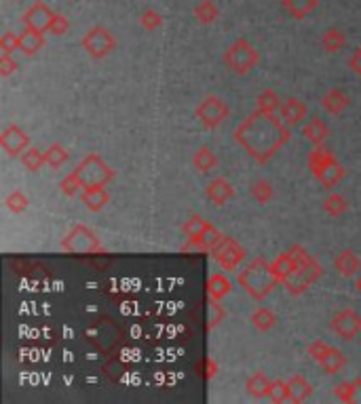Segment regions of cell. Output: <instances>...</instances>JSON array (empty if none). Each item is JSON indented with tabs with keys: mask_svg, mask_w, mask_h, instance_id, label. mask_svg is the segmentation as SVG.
<instances>
[{
	"mask_svg": "<svg viewBox=\"0 0 361 404\" xmlns=\"http://www.w3.org/2000/svg\"><path fill=\"white\" fill-rule=\"evenodd\" d=\"M292 133L288 125L277 118L270 112H252L249 116L235 129L233 139L258 164H266L277 152L290 141Z\"/></svg>",
	"mask_w": 361,
	"mask_h": 404,
	"instance_id": "1",
	"label": "cell"
},
{
	"mask_svg": "<svg viewBox=\"0 0 361 404\" xmlns=\"http://www.w3.org/2000/svg\"><path fill=\"white\" fill-rule=\"evenodd\" d=\"M237 282H239V286L243 288V291L256 301L266 299L277 288V284H279L270 272V264L266 262L264 257L249 259V262L245 264V268L237 274Z\"/></svg>",
	"mask_w": 361,
	"mask_h": 404,
	"instance_id": "2",
	"label": "cell"
},
{
	"mask_svg": "<svg viewBox=\"0 0 361 404\" xmlns=\"http://www.w3.org/2000/svg\"><path fill=\"white\" fill-rule=\"evenodd\" d=\"M72 173L78 177L82 190H85V188H97V186L106 188L110 181L117 177L115 168L110 166L100 154H87L85 158L76 164V168Z\"/></svg>",
	"mask_w": 361,
	"mask_h": 404,
	"instance_id": "3",
	"label": "cell"
},
{
	"mask_svg": "<svg viewBox=\"0 0 361 404\" xmlns=\"http://www.w3.org/2000/svg\"><path fill=\"white\" fill-rule=\"evenodd\" d=\"M224 64H226V68L233 72V74H237V76H245V74H249L252 72L256 66H258V62H260V53H258V49L254 47V45H249V40L247 38H237L226 51H224Z\"/></svg>",
	"mask_w": 361,
	"mask_h": 404,
	"instance_id": "4",
	"label": "cell"
},
{
	"mask_svg": "<svg viewBox=\"0 0 361 404\" xmlns=\"http://www.w3.org/2000/svg\"><path fill=\"white\" fill-rule=\"evenodd\" d=\"M62 249L72 253V255H89V253H106L102 240L97 238V234L93 232L91 227H87L85 223H76L68 236L62 240Z\"/></svg>",
	"mask_w": 361,
	"mask_h": 404,
	"instance_id": "5",
	"label": "cell"
},
{
	"mask_svg": "<svg viewBox=\"0 0 361 404\" xmlns=\"http://www.w3.org/2000/svg\"><path fill=\"white\" fill-rule=\"evenodd\" d=\"M194 116H197L199 125L207 131L218 129L222 123H224L231 116V108L229 103L218 97V95H207L199 101V105L194 108Z\"/></svg>",
	"mask_w": 361,
	"mask_h": 404,
	"instance_id": "6",
	"label": "cell"
},
{
	"mask_svg": "<svg viewBox=\"0 0 361 404\" xmlns=\"http://www.w3.org/2000/svg\"><path fill=\"white\" fill-rule=\"evenodd\" d=\"M309 356L325 370V375H336L347 366V356L321 339H317L309 345Z\"/></svg>",
	"mask_w": 361,
	"mask_h": 404,
	"instance_id": "7",
	"label": "cell"
},
{
	"mask_svg": "<svg viewBox=\"0 0 361 404\" xmlns=\"http://www.w3.org/2000/svg\"><path fill=\"white\" fill-rule=\"evenodd\" d=\"M80 45L91 57H95V60H104V57H108L117 49V38H115L113 32L108 30V27L95 25L85 36H82Z\"/></svg>",
	"mask_w": 361,
	"mask_h": 404,
	"instance_id": "8",
	"label": "cell"
},
{
	"mask_svg": "<svg viewBox=\"0 0 361 404\" xmlns=\"http://www.w3.org/2000/svg\"><path fill=\"white\" fill-rule=\"evenodd\" d=\"M213 259H216V264L224 270V272H235L243 262H245V249L231 236H224L222 238V242L211 251Z\"/></svg>",
	"mask_w": 361,
	"mask_h": 404,
	"instance_id": "9",
	"label": "cell"
},
{
	"mask_svg": "<svg viewBox=\"0 0 361 404\" xmlns=\"http://www.w3.org/2000/svg\"><path fill=\"white\" fill-rule=\"evenodd\" d=\"M323 274V268H321V264L319 262H313L309 264V266H302V268H298L286 282H283V286H286V291L292 295V297H298V295H302L307 288L311 286V284H315L317 282V278Z\"/></svg>",
	"mask_w": 361,
	"mask_h": 404,
	"instance_id": "10",
	"label": "cell"
},
{
	"mask_svg": "<svg viewBox=\"0 0 361 404\" xmlns=\"http://www.w3.org/2000/svg\"><path fill=\"white\" fill-rule=\"evenodd\" d=\"M331 331H334L340 339L351 341L361 333V314H357L353 307H345L331 318Z\"/></svg>",
	"mask_w": 361,
	"mask_h": 404,
	"instance_id": "11",
	"label": "cell"
},
{
	"mask_svg": "<svg viewBox=\"0 0 361 404\" xmlns=\"http://www.w3.org/2000/svg\"><path fill=\"white\" fill-rule=\"evenodd\" d=\"M0 148H3L11 158H17L30 148V137H27V133L21 127L9 125L3 133H0Z\"/></svg>",
	"mask_w": 361,
	"mask_h": 404,
	"instance_id": "12",
	"label": "cell"
},
{
	"mask_svg": "<svg viewBox=\"0 0 361 404\" xmlns=\"http://www.w3.org/2000/svg\"><path fill=\"white\" fill-rule=\"evenodd\" d=\"M53 17H55V11H51L45 3H34L30 9H25V13L21 15V21L25 27H32V30L49 32Z\"/></svg>",
	"mask_w": 361,
	"mask_h": 404,
	"instance_id": "13",
	"label": "cell"
},
{
	"mask_svg": "<svg viewBox=\"0 0 361 404\" xmlns=\"http://www.w3.org/2000/svg\"><path fill=\"white\" fill-rule=\"evenodd\" d=\"M315 179L321 184L323 190H334L342 179H345V168L342 164L338 162V158H331L329 162L321 164L319 168L313 171Z\"/></svg>",
	"mask_w": 361,
	"mask_h": 404,
	"instance_id": "14",
	"label": "cell"
},
{
	"mask_svg": "<svg viewBox=\"0 0 361 404\" xmlns=\"http://www.w3.org/2000/svg\"><path fill=\"white\" fill-rule=\"evenodd\" d=\"M205 196L213 207H224L231 198H235V188L229 179L224 177H216L207 184Z\"/></svg>",
	"mask_w": 361,
	"mask_h": 404,
	"instance_id": "15",
	"label": "cell"
},
{
	"mask_svg": "<svg viewBox=\"0 0 361 404\" xmlns=\"http://www.w3.org/2000/svg\"><path fill=\"white\" fill-rule=\"evenodd\" d=\"M222 238H224V234H222L220 229L211 223L201 236L188 240V244H184V247H182V251H186V249H199V251L211 253V251H213V249L222 242Z\"/></svg>",
	"mask_w": 361,
	"mask_h": 404,
	"instance_id": "16",
	"label": "cell"
},
{
	"mask_svg": "<svg viewBox=\"0 0 361 404\" xmlns=\"http://www.w3.org/2000/svg\"><path fill=\"white\" fill-rule=\"evenodd\" d=\"M334 270H336L340 276H345V278H353L355 274L361 272V259L355 255V251L345 249V251H340V253L336 255V259H334Z\"/></svg>",
	"mask_w": 361,
	"mask_h": 404,
	"instance_id": "17",
	"label": "cell"
},
{
	"mask_svg": "<svg viewBox=\"0 0 361 404\" xmlns=\"http://www.w3.org/2000/svg\"><path fill=\"white\" fill-rule=\"evenodd\" d=\"M279 116L288 127H296L300 125V121L307 116V105H304L298 97H290L281 103L279 108Z\"/></svg>",
	"mask_w": 361,
	"mask_h": 404,
	"instance_id": "18",
	"label": "cell"
},
{
	"mask_svg": "<svg viewBox=\"0 0 361 404\" xmlns=\"http://www.w3.org/2000/svg\"><path fill=\"white\" fill-rule=\"evenodd\" d=\"M80 200L82 205H85L91 213H100L108 202H110V194L106 192L104 186H97V188H85L80 194Z\"/></svg>",
	"mask_w": 361,
	"mask_h": 404,
	"instance_id": "19",
	"label": "cell"
},
{
	"mask_svg": "<svg viewBox=\"0 0 361 404\" xmlns=\"http://www.w3.org/2000/svg\"><path fill=\"white\" fill-rule=\"evenodd\" d=\"M321 105H323V110L327 114H331V116H338V114H342L351 105V99H349V95L342 89H329L323 95Z\"/></svg>",
	"mask_w": 361,
	"mask_h": 404,
	"instance_id": "20",
	"label": "cell"
},
{
	"mask_svg": "<svg viewBox=\"0 0 361 404\" xmlns=\"http://www.w3.org/2000/svg\"><path fill=\"white\" fill-rule=\"evenodd\" d=\"M296 270L298 268H296V262L292 259L290 251L277 255L272 262H270V272H272V276L277 278V282H279V284H283Z\"/></svg>",
	"mask_w": 361,
	"mask_h": 404,
	"instance_id": "21",
	"label": "cell"
},
{
	"mask_svg": "<svg viewBox=\"0 0 361 404\" xmlns=\"http://www.w3.org/2000/svg\"><path fill=\"white\" fill-rule=\"evenodd\" d=\"M45 47V32L32 30V27H25L19 34V51L27 57L36 55Z\"/></svg>",
	"mask_w": 361,
	"mask_h": 404,
	"instance_id": "22",
	"label": "cell"
},
{
	"mask_svg": "<svg viewBox=\"0 0 361 404\" xmlns=\"http://www.w3.org/2000/svg\"><path fill=\"white\" fill-rule=\"evenodd\" d=\"M231 291H233V282L226 278V274H211L209 276V280H207V295L211 297V299H218V301H222L226 295H231Z\"/></svg>",
	"mask_w": 361,
	"mask_h": 404,
	"instance_id": "23",
	"label": "cell"
},
{
	"mask_svg": "<svg viewBox=\"0 0 361 404\" xmlns=\"http://www.w3.org/2000/svg\"><path fill=\"white\" fill-rule=\"evenodd\" d=\"M288 390H290V400L292 402H304L313 396V386L302 377V375H294L288 379Z\"/></svg>",
	"mask_w": 361,
	"mask_h": 404,
	"instance_id": "24",
	"label": "cell"
},
{
	"mask_svg": "<svg viewBox=\"0 0 361 404\" xmlns=\"http://www.w3.org/2000/svg\"><path fill=\"white\" fill-rule=\"evenodd\" d=\"M281 5H283V11L292 15L294 19H304L317 9L319 0H283Z\"/></svg>",
	"mask_w": 361,
	"mask_h": 404,
	"instance_id": "25",
	"label": "cell"
},
{
	"mask_svg": "<svg viewBox=\"0 0 361 404\" xmlns=\"http://www.w3.org/2000/svg\"><path fill=\"white\" fill-rule=\"evenodd\" d=\"M270 383L272 381L266 377V375L258 370L245 381V390H247L249 396H254V398H266L270 394Z\"/></svg>",
	"mask_w": 361,
	"mask_h": 404,
	"instance_id": "26",
	"label": "cell"
},
{
	"mask_svg": "<svg viewBox=\"0 0 361 404\" xmlns=\"http://www.w3.org/2000/svg\"><path fill=\"white\" fill-rule=\"evenodd\" d=\"M334 396L340 402H361V377L353 381H342L334 388Z\"/></svg>",
	"mask_w": 361,
	"mask_h": 404,
	"instance_id": "27",
	"label": "cell"
},
{
	"mask_svg": "<svg viewBox=\"0 0 361 404\" xmlns=\"http://www.w3.org/2000/svg\"><path fill=\"white\" fill-rule=\"evenodd\" d=\"M302 135L307 137L313 146H323V141L329 135V129H327V125L321 118H313L307 127L302 129Z\"/></svg>",
	"mask_w": 361,
	"mask_h": 404,
	"instance_id": "28",
	"label": "cell"
},
{
	"mask_svg": "<svg viewBox=\"0 0 361 404\" xmlns=\"http://www.w3.org/2000/svg\"><path fill=\"white\" fill-rule=\"evenodd\" d=\"M192 166L199 173H211L218 166V156L213 154V150L209 146H203L197 150V154L192 156Z\"/></svg>",
	"mask_w": 361,
	"mask_h": 404,
	"instance_id": "29",
	"label": "cell"
},
{
	"mask_svg": "<svg viewBox=\"0 0 361 404\" xmlns=\"http://www.w3.org/2000/svg\"><path fill=\"white\" fill-rule=\"evenodd\" d=\"M345 45H347V36L342 30H338V27H327L321 36V47L327 53H338L345 49Z\"/></svg>",
	"mask_w": 361,
	"mask_h": 404,
	"instance_id": "30",
	"label": "cell"
},
{
	"mask_svg": "<svg viewBox=\"0 0 361 404\" xmlns=\"http://www.w3.org/2000/svg\"><path fill=\"white\" fill-rule=\"evenodd\" d=\"M192 15H194V19H197L199 23L209 25V23H213L218 19L220 9H218V5L213 3V0H201V3L194 7Z\"/></svg>",
	"mask_w": 361,
	"mask_h": 404,
	"instance_id": "31",
	"label": "cell"
},
{
	"mask_svg": "<svg viewBox=\"0 0 361 404\" xmlns=\"http://www.w3.org/2000/svg\"><path fill=\"white\" fill-rule=\"evenodd\" d=\"M252 325L260 331V333H268L270 329H275L277 325V314L268 307H258L254 314H252Z\"/></svg>",
	"mask_w": 361,
	"mask_h": 404,
	"instance_id": "32",
	"label": "cell"
},
{
	"mask_svg": "<svg viewBox=\"0 0 361 404\" xmlns=\"http://www.w3.org/2000/svg\"><path fill=\"white\" fill-rule=\"evenodd\" d=\"M209 225H211V221H207L205 217H201V215H190L184 221V225H182V232H184V236L188 240H192V238L201 236Z\"/></svg>",
	"mask_w": 361,
	"mask_h": 404,
	"instance_id": "33",
	"label": "cell"
},
{
	"mask_svg": "<svg viewBox=\"0 0 361 404\" xmlns=\"http://www.w3.org/2000/svg\"><path fill=\"white\" fill-rule=\"evenodd\" d=\"M21 164L30 171V173H38L45 164H47V158H45V152H40L38 148H27L21 156H19Z\"/></svg>",
	"mask_w": 361,
	"mask_h": 404,
	"instance_id": "34",
	"label": "cell"
},
{
	"mask_svg": "<svg viewBox=\"0 0 361 404\" xmlns=\"http://www.w3.org/2000/svg\"><path fill=\"white\" fill-rule=\"evenodd\" d=\"M323 211L329 215V217H340L349 211V202L342 194H329L325 200H323Z\"/></svg>",
	"mask_w": 361,
	"mask_h": 404,
	"instance_id": "35",
	"label": "cell"
},
{
	"mask_svg": "<svg viewBox=\"0 0 361 404\" xmlns=\"http://www.w3.org/2000/svg\"><path fill=\"white\" fill-rule=\"evenodd\" d=\"M45 158H47V164L51 168H62L68 162L70 152L62 146V143H51V146L47 148V152H45Z\"/></svg>",
	"mask_w": 361,
	"mask_h": 404,
	"instance_id": "36",
	"label": "cell"
},
{
	"mask_svg": "<svg viewBox=\"0 0 361 404\" xmlns=\"http://www.w3.org/2000/svg\"><path fill=\"white\" fill-rule=\"evenodd\" d=\"M281 99H279V95H277L272 89H264L262 93H258V97H256V108L260 110V112H270V114H275V112H279V108H281Z\"/></svg>",
	"mask_w": 361,
	"mask_h": 404,
	"instance_id": "37",
	"label": "cell"
},
{
	"mask_svg": "<svg viewBox=\"0 0 361 404\" xmlns=\"http://www.w3.org/2000/svg\"><path fill=\"white\" fill-rule=\"evenodd\" d=\"M249 194L254 196L258 205H266V202H270L275 190L268 179H256V181H252V186H249Z\"/></svg>",
	"mask_w": 361,
	"mask_h": 404,
	"instance_id": "38",
	"label": "cell"
},
{
	"mask_svg": "<svg viewBox=\"0 0 361 404\" xmlns=\"http://www.w3.org/2000/svg\"><path fill=\"white\" fill-rule=\"evenodd\" d=\"M5 205H7V209H9L11 213L21 215V213L27 209V205H30V200H27V196H25L21 190H15V192H11V194L7 196Z\"/></svg>",
	"mask_w": 361,
	"mask_h": 404,
	"instance_id": "39",
	"label": "cell"
},
{
	"mask_svg": "<svg viewBox=\"0 0 361 404\" xmlns=\"http://www.w3.org/2000/svg\"><path fill=\"white\" fill-rule=\"evenodd\" d=\"M207 307H209V318H207V331H213L220 323H224L226 318V312L224 307H222V303L218 299H211L207 301Z\"/></svg>",
	"mask_w": 361,
	"mask_h": 404,
	"instance_id": "40",
	"label": "cell"
},
{
	"mask_svg": "<svg viewBox=\"0 0 361 404\" xmlns=\"http://www.w3.org/2000/svg\"><path fill=\"white\" fill-rule=\"evenodd\" d=\"M331 158H336V156L331 154L329 150H325L323 146H315V148L309 152V158H307V162H309V168H311V171H315V168H319L321 164L329 162Z\"/></svg>",
	"mask_w": 361,
	"mask_h": 404,
	"instance_id": "41",
	"label": "cell"
},
{
	"mask_svg": "<svg viewBox=\"0 0 361 404\" xmlns=\"http://www.w3.org/2000/svg\"><path fill=\"white\" fill-rule=\"evenodd\" d=\"M140 23H142L144 30L154 32V30H159V27L163 25V15H161L159 11H154V9H146V11L140 15Z\"/></svg>",
	"mask_w": 361,
	"mask_h": 404,
	"instance_id": "42",
	"label": "cell"
},
{
	"mask_svg": "<svg viewBox=\"0 0 361 404\" xmlns=\"http://www.w3.org/2000/svg\"><path fill=\"white\" fill-rule=\"evenodd\" d=\"M268 398H270L272 402H286V400H290L288 381H283V379H275V381L270 383V394H268Z\"/></svg>",
	"mask_w": 361,
	"mask_h": 404,
	"instance_id": "43",
	"label": "cell"
},
{
	"mask_svg": "<svg viewBox=\"0 0 361 404\" xmlns=\"http://www.w3.org/2000/svg\"><path fill=\"white\" fill-rule=\"evenodd\" d=\"M60 190H62L64 196L74 198V196L78 194V190H82V186H80V181H78V177L74 175V173H70V175H66V177L60 181Z\"/></svg>",
	"mask_w": 361,
	"mask_h": 404,
	"instance_id": "44",
	"label": "cell"
},
{
	"mask_svg": "<svg viewBox=\"0 0 361 404\" xmlns=\"http://www.w3.org/2000/svg\"><path fill=\"white\" fill-rule=\"evenodd\" d=\"M290 255H292V259L296 262V268H302V266H309L311 262H313V255H309V251L304 249V247H300V244H292L290 249Z\"/></svg>",
	"mask_w": 361,
	"mask_h": 404,
	"instance_id": "45",
	"label": "cell"
},
{
	"mask_svg": "<svg viewBox=\"0 0 361 404\" xmlns=\"http://www.w3.org/2000/svg\"><path fill=\"white\" fill-rule=\"evenodd\" d=\"M70 30V21H68V17L66 15H62V13H55V17H53V23H51V34L53 36H64L66 32Z\"/></svg>",
	"mask_w": 361,
	"mask_h": 404,
	"instance_id": "46",
	"label": "cell"
},
{
	"mask_svg": "<svg viewBox=\"0 0 361 404\" xmlns=\"http://www.w3.org/2000/svg\"><path fill=\"white\" fill-rule=\"evenodd\" d=\"M17 62L13 60V57L9 55V53H3L0 55V76L3 78H9L11 74H15L17 72Z\"/></svg>",
	"mask_w": 361,
	"mask_h": 404,
	"instance_id": "47",
	"label": "cell"
},
{
	"mask_svg": "<svg viewBox=\"0 0 361 404\" xmlns=\"http://www.w3.org/2000/svg\"><path fill=\"white\" fill-rule=\"evenodd\" d=\"M0 49H3V53H13L19 49V34H13V32H5L3 36H0Z\"/></svg>",
	"mask_w": 361,
	"mask_h": 404,
	"instance_id": "48",
	"label": "cell"
},
{
	"mask_svg": "<svg viewBox=\"0 0 361 404\" xmlns=\"http://www.w3.org/2000/svg\"><path fill=\"white\" fill-rule=\"evenodd\" d=\"M349 66H351V70H353L357 76H361V47L353 51L351 60H349Z\"/></svg>",
	"mask_w": 361,
	"mask_h": 404,
	"instance_id": "49",
	"label": "cell"
},
{
	"mask_svg": "<svg viewBox=\"0 0 361 404\" xmlns=\"http://www.w3.org/2000/svg\"><path fill=\"white\" fill-rule=\"evenodd\" d=\"M205 379H213L216 377V373H218V362L213 358H207L205 360Z\"/></svg>",
	"mask_w": 361,
	"mask_h": 404,
	"instance_id": "50",
	"label": "cell"
},
{
	"mask_svg": "<svg viewBox=\"0 0 361 404\" xmlns=\"http://www.w3.org/2000/svg\"><path fill=\"white\" fill-rule=\"evenodd\" d=\"M355 286H357V291H359V295H361V274L357 276V280H355Z\"/></svg>",
	"mask_w": 361,
	"mask_h": 404,
	"instance_id": "51",
	"label": "cell"
}]
</instances>
